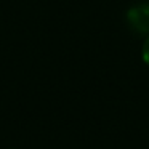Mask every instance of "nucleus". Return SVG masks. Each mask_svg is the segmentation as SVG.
<instances>
[{"instance_id":"3","label":"nucleus","mask_w":149,"mask_h":149,"mask_svg":"<svg viewBox=\"0 0 149 149\" xmlns=\"http://www.w3.org/2000/svg\"><path fill=\"white\" fill-rule=\"evenodd\" d=\"M146 7H148V11H149V3H146Z\"/></svg>"},{"instance_id":"1","label":"nucleus","mask_w":149,"mask_h":149,"mask_svg":"<svg viewBox=\"0 0 149 149\" xmlns=\"http://www.w3.org/2000/svg\"><path fill=\"white\" fill-rule=\"evenodd\" d=\"M128 21L138 32H149V11L146 3L133 7L128 11Z\"/></svg>"},{"instance_id":"2","label":"nucleus","mask_w":149,"mask_h":149,"mask_svg":"<svg viewBox=\"0 0 149 149\" xmlns=\"http://www.w3.org/2000/svg\"><path fill=\"white\" fill-rule=\"evenodd\" d=\"M141 56H143V61L149 66V36L144 40V45H143V50H141Z\"/></svg>"}]
</instances>
